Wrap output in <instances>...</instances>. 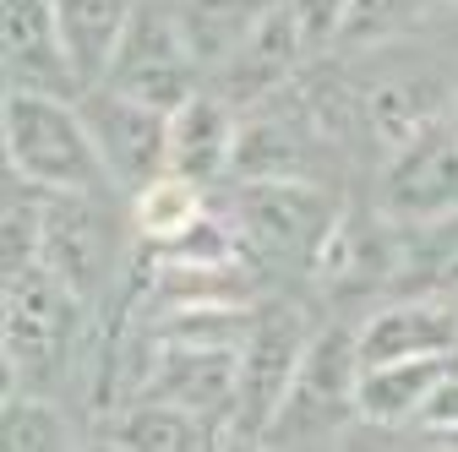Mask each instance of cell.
Masks as SVG:
<instances>
[{
	"mask_svg": "<svg viewBox=\"0 0 458 452\" xmlns=\"http://www.w3.org/2000/svg\"><path fill=\"white\" fill-rule=\"evenodd\" d=\"M0 137H6V169H17L22 180H33L44 191L114 186L77 98L6 88V98H0Z\"/></svg>",
	"mask_w": 458,
	"mask_h": 452,
	"instance_id": "cell-1",
	"label": "cell"
},
{
	"mask_svg": "<svg viewBox=\"0 0 458 452\" xmlns=\"http://www.w3.org/2000/svg\"><path fill=\"white\" fill-rule=\"evenodd\" d=\"M88 300H77L44 262L6 272V295H0V355H6L12 387L49 392L61 387L72 344L82 332Z\"/></svg>",
	"mask_w": 458,
	"mask_h": 452,
	"instance_id": "cell-2",
	"label": "cell"
},
{
	"mask_svg": "<svg viewBox=\"0 0 458 452\" xmlns=\"http://www.w3.org/2000/svg\"><path fill=\"white\" fill-rule=\"evenodd\" d=\"M338 218L344 207L333 202V191H322L306 175L241 180L235 213H229L246 256H257L262 267H284V272H311L327 235L338 230Z\"/></svg>",
	"mask_w": 458,
	"mask_h": 452,
	"instance_id": "cell-3",
	"label": "cell"
},
{
	"mask_svg": "<svg viewBox=\"0 0 458 452\" xmlns=\"http://www.w3.org/2000/svg\"><path fill=\"white\" fill-rule=\"evenodd\" d=\"M360 327H322L301 355V371L290 381L278 420L267 425V441H322L333 425L355 420V387H360Z\"/></svg>",
	"mask_w": 458,
	"mask_h": 452,
	"instance_id": "cell-4",
	"label": "cell"
},
{
	"mask_svg": "<svg viewBox=\"0 0 458 452\" xmlns=\"http://www.w3.org/2000/svg\"><path fill=\"white\" fill-rule=\"evenodd\" d=\"M202 54L191 49L186 28L175 12H164V6H142L137 0V12L121 33V49H114V61L104 71L109 88H121L131 98H148L158 109H175L197 93V77H202Z\"/></svg>",
	"mask_w": 458,
	"mask_h": 452,
	"instance_id": "cell-5",
	"label": "cell"
},
{
	"mask_svg": "<svg viewBox=\"0 0 458 452\" xmlns=\"http://www.w3.org/2000/svg\"><path fill=\"white\" fill-rule=\"evenodd\" d=\"M306 344H311V332L295 306L257 311L246 344H241V398H235V420H229L235 441H267V425L278 420L284 398H290V381L301 371Z\"/></svg>",
	"mask_w": 458,
	"mask_h": 452,
	"instance_id": "cell-6",
	"label": "cell"
},
{
	"mask_svg": "<svg viewBox=\"0 0 458 452\" xmlns=\"http://www.w3.org/2000/svg\"><path fill=\"white\" fill-rule=\"evenodd\" d=\"M377 207L393 223H431L458 213V126L453 115L420 126L410 142H398L382 163Z\"/></svg>",
	"mask_w": 458,
	"mask_h": 452,
	"instance_id": "cell-7",
	"label": "cell"
},
{
	"mask_svg": "<svg viewBox=\"0 0 458 452\" xmlns=\"http://www.w3.org/2000/svg\"><path fill=\"white\" fill-rule=\"evenodd\" d=\"M77 104H82V121H88L93 142H98L109 180L121 191H142L153 175L169 169V109L131 98L109 82L88 88Z\"/></svg>",
	"mask_w": 458,
	"mask_h": 452,
	"instance_id": "cell-8",
	"label": "cell"
},
{
	"mask_svg": "<svg viewBox=\"0 0 458 452\" xmlns=\"http://www.w3.org/2000/svg\"><path fill=\"white\" fill-rule=\"evenodd\" d=\"M148 376L158 398L191 409L208 420L218 436L235 420L241 398V344H202V338H153L148 349Z\"/></svg>",
	"mask_w": 458,
	"mask_h": 452,
	"instance_id": "cell-9",
	"label": "cell"
},
{
	"mask_svg": "<svg viewBox=\"0 0 458 452\" xmlns=\"http://www.w3.org/2000/svg\"><path fill=\"white\" fill-rule=\"evenodd\" d=\"M109 246H114V230L98 213V191H49L38 262L88 306L109 289V267H114Z\"/></svg>",
	"mask_w": 458,
	"mask_h": 452,
	"instance_id": "cell-10",
	"label": "cell"
},
{
	"mask_svg": "<svg viewBox=\"0 0 458 452\" xmlns=\"http://www.w3.org/2000/svg\"><path fill=\"white\" fill-rule=\"evenodd\" d=\"M0 71H6V88L61 93V98L88 93L61 38L55 0H0Z\"/></svg>",
	"mask_w": 458,
	"mask_h": 452,
	"instance_id": "cell-11",
	"label": "cell"
},
{
	"mask_svg": "<svg viewBox=\"0 0 458 452\" xmlns=\"http://www.w3.org/2000/svg\"><path fill=\"white\" fill-rule=\"evenodd\" d=\"M301 54H311V49L301 38V22L290 12V0H273V6L257 17V28L213 66L218 71V93L229 104H262V98L278 93L284 77L295 71Z\"/></svg>",
	"mask_w": 458,
	"mask_h": 452,
	"instance_id": "cell-12",
	"label": "cell"
},
{
	"mask_svg": "<svg viewBox=\"0 0 458 452\" xmlns=\"http://www.w3.org/2000/svg\"><path fill=\"white\" fill-rule=\"evenodd\" d=\"M447 371H458V349L447 355H410V360H377L360 365V387H355V420L366 425H415L426 398L447 381Z\"/></svg>",
	"mask_w": 458,
	"mask_h": 452,
	"instance_id": "cell-13",
	"label": "cell"
},
{
	"mask_svg": "<svg viewBox=\"0 0 458 452\" xmlns=\"http://www.w3.org/2000/svg\"><path fill=\"white\" fill-rule=\"evenodd\" d=\"M235 104L224 93H191L186 104L169 109V169L191 180H218L229 175V158H235Z\"/></svg>",
	"mask_w": 458,
	"mask_h": 452,
	"instance_id": "cell-14",
	"label": "cell"
},
{
	"mask_svg": "<svg viewBox=\"0 0 458 452\" xmlns=\"http://www.w3.org/2000/svg\"><path fill=\"white\" fill-rule=\"evenodd\" d=\"M458 349V306H442L437 295L393 300L360 327V360H410V355H447Z\"/></svg>",
	"mask_w": 458,
	"mask_h": 452,
	"instance_id": "cell-15",
	"label": "cell"
},
{
	"mask_svg": "<svg viewBox=\"0 0 458 452\" xmlns=\"http://www.w3.org/2000/svg\"><path fill=\"white\" fill-rule=\"evenodd\" d=\"M311 278L327 284V289H338V295H366V289H382V284L398 278V251L371 230L366 218L344 213L338 230L322 246V256H317V267H311Z\"/></svg>",
	"mask_w": 458,
	"mask_h": 452,
	"instance_id": "cell-16",
	"label": "cell"
},
{
	"mask_svg": "<svg viewBox=\"0 0 458 452\" xmlns=\"http://www.w3.org/2000/svg\"><path fill=\"white\" fill-rule=\"evenodd\" d=\"M137 12V0H55V17H61V38L72 49V66L82 77V88H98L121 33Z\"/></svg>",
	"mask_w": 458,
	"mask_h": 452,
	"instance_id": "cell-17",
	"label": "cell"
},
{
	"mask_svg": "<svg viewBox=\"0 0 458 452\" xmlns=\"http://www.w3.org/2000/svg\"><path fill=\"white\" fill-rule=\"evenodd\" d=\"M109 441L131 447V452H191V447H213L224 436L208 420H197L191 409L158 398V392H142L137 404H126L109 420Z\"/></svg>",
	"mask_w": 458,
	"mask_h": 452,
	"instance_id": "cell-18",
	"label": "cell"
},
{
	"mask_svg": "<svg viewBox=\"0 0 458 452\" xmlns=\"http://www.w3.org/2000/svg\"><path fill=\"white\" fill-rule=\"evenodd\" d=\"M208 197H202V180L191 175H175V169H164V175H153L142 191H131V223L142 246H169L181 240L197 218H208Z\"/></svg>",
	"mask_w": 458,
	"mask_h": 452,
	"instance_id": "cell-19",
	"label": "cell"
},
{
	"mask_svg": "<svg viewBox=\"0 0 458 452\" xmlns=\"http://www.w3.org/2000/svg\"><path fill=\"white\" fill-rule=\"evenodd\" d=\"M301 158H306L301 121H295V115H267V121L241 126V137H235V158H229V175H235V180L306 175Z\"/></svg>",
	"mask_w": 458,
	"mask_h": 452,
	"instance_id": "cell-20",
	"label": "cell"
},
{
	"mask_svg": "<svg viewBox=\"0 0 458 452\" xmlns=\"http://www.w3.org/2000/svg\"><path fill=\"white\" fill-rule=\"evenodd\" d=\"M267 6H273V0H181L175 17H181L191 49L202 54V66L213 71L224 54L257 28V17H262Z\"/></svg>",
	"mask_w": 458,
	"mask_h": 452,
	"instance_id": "cell-21",
	"label": "cell"
},
{
	"mask_svg": "<svg viewBox=\"0 0 458 452\" xmlns=\"http://www.w3.org/2000/svg\"><path fill=\"white\" fill-rule=\"evenodd\" d=\"M44 207H49V191L33 186V180H22L17 169H6V202H0V278L38 262Z\"/></svg>",
	"mask_w": 458,
	"mask_h": 452,
	"instance_id": "cell-22",
	"label": "cell"
},
{
	"mask_svg": "<svg viewBox=\"0 0 458 452\" xmlns=\"http://www.w3.org/2000/svg\"><path fill=\"white\" fill-rule=\"evenodd\" d=\"M0 441H6V452H61V447H72V425L49 404V392L6 387V404H0Z\"/></svg>",
	"mask_w": 458,
	"mask_h": 452,
	"instance_id": "cell-23",
	"label": "cell"
},
{
	"mask_svg": "<svg viewBox=\"0 0 458 452\" xmlns=\"http://www.w3.org/2000/svg\"><path fill=\"white\" fill-rule=\"evenodd\" d=\"M426 12H437L431 0H355L350 17H344L338 44H344V49H382L387 38L410 33Z\"/></svg>",
	"mask_w": 458,
	"mask_h": 452,
	"instance_id": "cell-24",
	"label": "cell"
},
{
	"mask_svg": "<svg viewBox=\"0 0 458 452\" xmlns=\"http://www.w3.org/2000/svg\"><path fill=\"white\" fill-rule=\"evenodd\" d=\"M350 6H355V0H290V12H295V22H301L306 49H327V44H338Z\"/></svg>",
	"mask_w": 458,
	"mask_h": 452,
	"instance_id": "cell-25",
	"label": "cell"
},
{
	"mask_svg": "<svg viewBox=\"0 0 458 452\" xmlns=\"http://www.w3.org/2000/svg\"><path fill=\"white\" fill-rule=\"evenodd\" d=\"M431 6H458V0H431Z\"/></svg>",
	"mask_w": 458,
	"mask_h": 452,
	"instance_id": "cell-26",
	"label": "cell"
},
{
	"mask_svg": "<svg viewBox=\"0 0 458 452\" xmlns=\"http://www.w3.org/2000/svg\"><path fill=\"white\" fill-rule=\"evenodd\" d=\"M453 126H458V98H453Z\"/></svg>",
	"mask_w": 458,
	"mask_h": 452,
	"instance_id": "cell-27",
	"label": "cell"
}]
</instances>
